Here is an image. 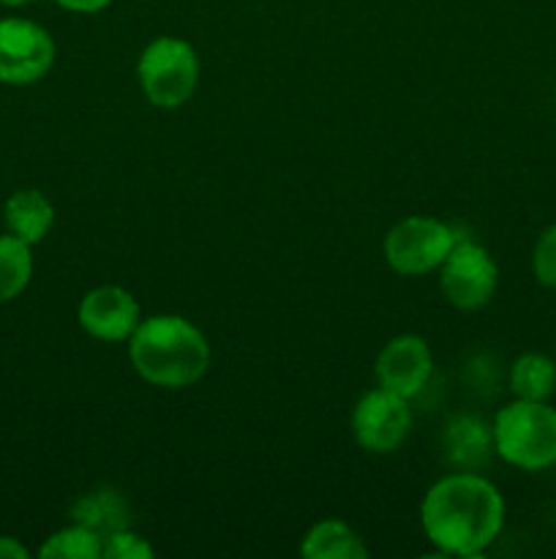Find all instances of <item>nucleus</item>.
<instances>
[{
	"mask_svg": "<svg viewBox=\"0 0 556 559\" xmlns=\"http://www.w3.org/2000/svg\"><path fill=\"white\" fill-rule=\"evenodd\" d=\"M442 295L461 311H478L499 287V267L488 249L469 238H458L439 265Z\"/></svg>",
	"mask_w": 556,
	"mask_h": 559,
	"instance_id": "obj_6",
	"label": "nucleus"
},
{
	"mask_svg": "<svg viewBox=\"0 0 556 559\" xmlns=\"http://www.w3.org/2000/svg\"><path fill=\"white\" fill-rule=\"evenodd\" d=\"M300 555L305 559H365L368 549L349 524L338 522V519H325L303 535Z\"/></svg>",
	"mask_w": 556,
	"mask_h": 559,
	"instance_id": "obj_12",
	"label": "nucleus"
},
{
	"mask_svg": "<svg viewBox=\"0 0 556 559\" xmlns=\"http://www.w3.org/2000/svg\"><path fill=\"white\" fill-rule=\"evenodd\" d=\"M409 429H412L409 399L398 393L374 388L354 404L352 435L363 451L379 453V456L398 451L409 437Z\"/></svg>",
	"mask_w": 556,
	"mask_h": 559,
	"instance_id": "obj_8",
	"label": "nucleus"
},
{
	"mask_svg": "<svg viewBox=\"0 0 556 559\" xmlns=\"http://www.w3.org/2000/svg\"><path fill=\"white\" fill-rule=\"evenodd\" d=\"M33 276L31 246L16 235H0V304L20 298Z\"/></svg>",
	"mask_w": 556,
	"mask_h": 559,
	"instance_id": "obj_15",
	"label": "nucleus"
},
{
	"mask_svg": "<svg viewBox=\"0 0 556 559\" xmlns=\"http://www.w3.org/2000/svg\"><path fill=\"white\" fill-rule=\"evenodd\" d=\"M447 451L452 462L463 467H478L485 453L494 451V437L480 420L458 418L447 426Z\"/></svg>",
	"mask_w": 556,
	"mask_h": 559,
	"instance_id": "obj_16",
	"label": "nucleus"
},
{
	"mask_svg": "<svg viewBox=\"0 0 556 559\" xmlns=\"http://www.w3.org/2000/svg\"><path fill=\"white\" fill-rule=\"evenodd\" d=\"M554 358H556V349H554Z\"/></svg>",
	"mask_w": 556,
	"mask_h": 559,
	"instance_id": "obj_23",
	"label": "nucleus"
},
{
	"mask_svg": "<svg viewBox=\"0 0 556 559\" xmlns=\"http://www.w3.org/2000/svg\"><path fill=\"white\" fill-rule=\"evenodd\" d=\"M71 522L82 524V527H90L93 533L107 538V535L125 527V502L109 489L93 491V495L80 497L74 502V508H71Z\"/></svg>",
	"mask_w": 556,
	"mask_h": 559,
	"instance_id": "obj_14",
	"label": "nucleus"
},
{
	"mask_svg": "<svg viewBox=\"0 0 556 559\" xmlns=\"http://www.w3.org/2000/svg\"><path fill=\"white\" fill-rule=\"evenodd\" d=\"M5 229L25 240L27 246H36L47 238L55 224V205L49 197L38 189H16L3 205Z\"/></svg>",
	"mask_w": 556,
	"mask_h": 559,
	"instance_id": "obj_11",
	"label": "nucleus"
},
{
	"mask_svg": "<svg viewBox=\"0 0 556 559\" xmlns=\"http://www.w3.org/2000/svg\"><path fill=\"white\" fill-rule=\"evenodd\" d=\"M31 551L20 544L16 538H9V535H0V559H27Z\"/></svg>",
	"mask_w": 556,
	"mask_h": 559,
	"instance_id": "obj_21",
	"label": "nucleus"
},
{
	"mask_svg": "<svg viewBox=\"0 0 556 559\" xmlns=\"http://www.w3.org/2000/svg\"><path fill=\"white\" fill-rule=\"evenodd\" d=\"M510 391L527 402H551L556 393V358L543 353H523L510 366Z\"/></svg>",
	"mask_w": 556,
	"mask_h": 559,
	"instance_id": "obj_13",
	"label": "nucleus"
},
{
	"mask_svg": "<svg viewBox=\"0 0 556 559\" xmlns=\"http://www.w3.org/2000/svg\"><path fill=\"white\" fill-rule=\"evenodd\" d=\"M210 342L178 314H153L129 338V358L147 385L180 391L191 388L210 369Z\"/></svg>",
	"mask_w": 556,
	"mask_h": 559,
	"instance_id": "obj_2",
	"label": "nucleus"
},
{
	"mask_svg": "<svg viewBox=\"0 0 556 559\" xmlns=\"http://www.w3.org/2000/svg\"><path fill=\"white\" fill-rule=\"evenodd\" d=\"M60 9L74 11V14H96V11L107 9L112 0H55Z\"/></svg>",
	"mask_w": 556,
	"mask_h": 559,
	"instance_id": "obj_20",
	"label": "nucleus"
},
{
	"mask_svg": "<svg viewBox=\"0 0 556 559\" xmlns=\"http://www.w3.org/2000/svg\"><path fill=\"white\" fill-rule=\"evenodd\" d=\"M505 497L478 473H452L436 480L420 506L423 533L442 555L480 557L505 527Z\"/></svg>",
	"mask_w": 556,
	"mask_h": 559,
	"instance_id": "obj_1",
	"label": "nucleus"
},
{
	"mask_svg": "<svg viewBox=\"0 0 556 559\" xmlns=\"http://www.w3.org/2000/svg\"><path fill=\"white\" fill-rule=\"evenodd\" d=\"M491 437L501 462L523 473H543L556 464V407L512 399L496 413Z\"/></svg>",
	"mask_w": 556,
	"mask_h": 559,
	"instance_id": "obj_3",
	"label": "nucleus"
},
{
	"mask_svg": "<svg viewBox=\"0 0 556 559\" xmlns=\"http://www.w3.org/2000/svg\"><path fill=\"white\" fill-rule=\"evenodd\" d=\"M55 63V41L47 27L22 16L0 20V82L33 85L44 80Z\"/></svg>",
	"mask_w": 556,
	"mask_h": 559,
	"instance_id": "obj_7",
	"label": "nucleus"
},
{
	"mask_svg": "<svg viewBox=\"0 0 556 559\" xmlns=\"http://www.w3.org/2000/svg\"><path fill=\"white\" fill-rule=\"evenodd\" d=\"M532 273L543 287L556 289V224L545 227L534 243Z\"/></svg>",
	"mask_w": 556,
	"mask_h": 559,
	"instance_id": "obj_18",
	"label": "nucleus"
},
{
	"mask_svg": "<svg viewBox=\"0 0 556 559\" xmlns=\"http://www.w3.org/2000/svg\"><path fill=\"white\" fill-rule=\"evenodd\" d=\"M434 371V355L428 342L414 333H401L390 338L379 349L374 364V374L379 388L398 393L403 399H414L431 380Z\"/></svg>",
	"mask_w": 556,
	"mask_h": 559,
	"instance_id": "obj_9",
	"label": "nucleus"
},
{
	"mask_svg": "<svg viewBox=\"0 0 556 559\" xmlns=\"http://www.w3.org/2000/svg\"><path fill=\"white\" fill-rule=\"evenodd\" d=\"M104 551V538L90 527L71 524L49 535L38 549L41 559H98Z\"/></svg>",
	"mask_w": 556,
	"mask_h": 559,
	"instance_id": "obj_17",
	"label": "nucleus"
},
{
	"mask_svg": "<svg viewBox=\"0 0 556 559\" xmlns=\"http://www.w3.org/2000/svg\"><path fill=\"white\" fill-rule=\"evenodd\" d=\"M76 320L82 331L98 342H129L142 317L140 304L129 289L118 284H101L80 300Z\"/></svg>",
	"mask_w": 556,
	"mask_h": 559,
	"instance_id": "obj_10",
	"label": "nucleus"
},
{
	"mask_svg": "<svg viewBox=\"0 0 556 559\" xmlns=\"http://www.w3.org/2000/svg\"><path fill=\"white\" fill-rule=\"evenodd\" d=\"M153 555H156V551H153V546L147 544L142 535L131 533L129 527L118 530V533H112L104 538L101 557H107V559H153Z\"/></svg>",
	"mask_w": 556,
	"mask_h": 559,
	"instance_id": "obj_19",
	"label": "nucleus"
},
{
	"mask_svg": "<svg viewBox=\"0 0 556 559\" xmlns=\"http://www.w3.org/2000/svg\"><path fill=\"white\" fill-rule=\"evenodd\" d=\"M33 0H0V5H9V9H16V5H27Z\"/></svg>",
	"mask_w": 556,
	"mask_h": 559,
	"instance_id": "obj_22",
	"label": "nucleus"
},
{
	"mask_svg": "<svg viewBox=\"0 0 556 559\" xmlns=\"http://www.w3.org/2000/svg\"><path fill=\"white\" fill-rule=\"evenodd\" d=\"M136 80L147 102L158 109H178L194 96L200 58L185 38L158 36L142 49Z\"/></svg>",
	"mask_w": 556,
	"mask_h": 559,
	"instance_id": "obj_4",
	"label": "nucleus"
},
{
	"mask_svg": "<svg viewBox=\"0 0 556 559\" xmlns=\"http://www.w3.org/2000/svg\"><path fill=\"white\" fill-rule=\"evenodd\" d=\"M458 235L431 216H409L385 238V260L398 276H425L436 271L456 246Z\"/></svg>",
	"mask_w": 556,
	"mask_h": 559,
	"instance_id": "obj_5",
	"label": "nucleus"
}]
</instances>
